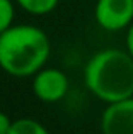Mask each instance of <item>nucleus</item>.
Returning a JSON list of instances; mask_svg holds the SVG:
<instances>
[{"mask_svg": "<svg viewBox=\"0 0 133 134\" xmlns=\"http://www.w3.org/2000/svg\"><path fill=\"white\" fill-rule=\"evenodd\" d=\"M12 122L14 121H10V117L5 114V112L0 110V134H9Z\"/></svg>", "mask_w": 133, "mask_h": 134, "instance_id": "9", "label": "nucleus"}, {"mask_svg": "<svg viewBox=\"0 0 133 134\" xmlns=\"http://www.w3.org/2000/svg\"><path fill=\"white\" fill-rule=\"evenodd\" d=\"M94 17L106 31L126 29L133 22V0H97Z\"/></svg>", "mask_w": 133, "mask_h": 134, "instance_id": "3", "label": "nucleus"}, {"mask_svg": "<svg viewBox=\"0 0 133 134\" xmlns=\"http://www.w3.org/2000/svg\"><path fill=\"white\" fill-rule=\"evenodd\" d=\"M17 5L33 15H44L57 9L60 0H16Z\"/></svg>", "mask_w": 133, "mask_h": 134, "instance_id": "7", "label": "nucleus"}, {"mask_svg": "<svg viewBox=\"0 0 133 134\" xmlns=\"http://www.w3.org/2000/svg\"><path fill=\"white\" fill-rule=\"evenodd\" d=\"M103 134H133V97L108 104L101 115Z\"/></svg>", "mask_w": 133, "mask_h": 134, "instance_id": "5", "label": "nucleus"}, {"mask_svg": "<svg viewBox=\"0 0 133 134\" xmlns=\"http://www.w3.org/2000/svg\"><path fill=\"white\" fill-rule=\"evenodd\" d=\"M14 3L12 0H0V32L14 26Z\"/></svg>", "mask_w": 133, "mask_h": 134, "instance_id": "8", "label": "nucleus"}, {"mask_svg": "<svg viewBox=\"0 0 133 134\" xmlns=\"http://www.w3.org/2000/svg\"><path fill=\"white\" fill-rule=\"evenodd\" d=\"M125 49L133 58V22L126 27V37H125Z\"/></svg>", "mask_w": 133, "mask_h": 134, "instance_id": "10", "label": "nucleus"}, {"mask_svg": "<svg viewBox=\"0 0 133 134\" xmlns=\"http://www.w3.org/2000/svg\"><path fill=\"white\" fill-rule=\"evenodd\" d=\"M33 92L43 102H58L68 92V76L58 68H41L33 75Z\"/></svg>", "mask_w": 133, "mask_h": 134, "instance_id": "4", "label": "nucleus"}, {"mask_svg": "<svg viewBox=\"0 0 133 134\" xmlns=\"http://www.w3.org/2000/svg\"><path fill=\"white\" fill-rule=\"evenodd\" d=\"M9 134H50L39 121L31 117H21L12 122Z\"/></svg>", "mask_w": 133, "mask_h": 134, "instance_id": "6", "label": "nucleus"}, {"mask_svg": "<svg viewBox=\"0 0 133 134\" xmlns=\"http://www.w3.org/2000/svg\"><path fill=\"white\" fill-rule=\"evenodd\" d=\"M51 53L46 32L36 26L17 24L0 32V68L12 76H31L44 68Z\"/></svg>", "mask_w": 133, "mask_h": 134, "instance_id": "2", "label": "nucleus"}, {"mask_svg": "<svg viewBox=\"0 0 133 134\" xmlns=\"http://www.w3.org/2000/svg\"><path fill=\"white\" fill-rule=\"evenodd\" d=\"M84 83L106 104L133 97V58L126 49H101L84 68Z\"/></svg>", "mask_w": 133, "mask_h": 134, "instance_id": "1", "label": "nucleus"}]
</instances>
